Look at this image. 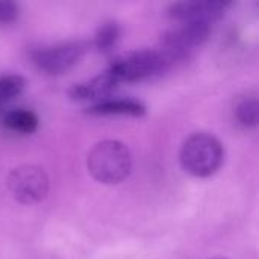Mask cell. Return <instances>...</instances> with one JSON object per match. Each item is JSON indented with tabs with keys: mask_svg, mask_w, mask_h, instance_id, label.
I'll return each instance as SVG.
<instances>
[{
	"mask_svg": "<svg viewBox=\"0 0 259 259\" xmlns=\"http://www.w3.org/2000/svg\"><path fill=\"white\" fill-rule=\"evenodd\" d=\"M90 115H131V117H143L146 115V106L134 99H106L85 111Z\"/></svg>",
	"mask_w": 259,
	"mask_h": 259,
	"instance_id": "ba28073f",
	"label": "cell"
},
{
	"mask_svg": "<svg viewBox=\"0 0 259 259\" xmlns=\"http://www.w3.org/2000/svg\"><path fill=\"white\" fill-rule=\"evenodd\" d=\"M118 82L109 70L100 73L90 82L76 83L68 90V97L73 102H102L117 88Z\"/></svg>",
	"mask_w": 259,
	"mask_h": 259,
	"instance_id": "52a82bcc",
	"label": "cell"
},
{
	"mask_svg": "<svg viewBox=\"0 0 259 259\" xmlns=\"http://www.w3.org/2000/svg\"><path fill=\"white\" fill-rule=\"evenodd\" d=\"M121 35L120 26L117 21H105L99 26L96 36H94V44L100 52H111L115 44L118 42Z\"/></svg>",
	"mask_w": 259,
	"mask_h": 259,
	"instance_id": "8fae6325",
	"label": "cell"
},
{
	"mask_svg": "<svg viewBox=\"0 0 259 259\" xmlns=\"http://www.w3.org/2000/svg\"><path fill=\"white\" fill-rule=\"evenodd\" d=\"M6 187L18 203L35 205L42 202L49 194V176L44 168L26 164L9 171Z\"/></svg>",
	"mask_w": 259,
	"mask_h": 259,
	"instance_id": "277c9868",
	"label": "cell"
},
{
	"mask_svg": "<svg viewBox=\"0 0 259 259\" xmlns=\"http://www.w3.org/2000/svg\"><path fill=\"white\" fill-rule=\"evenodd\" d=\"M211 259H228V258H223V256H217V258H211Z\"/></svg>",
	"mask_w": 259,
	"mask_h": 259,
	"instance_id": "5bb4252c",
	"label": "cell"
},
{
	"mask_svg": "<svg viewBox=\"0 0 259 259\" xmlns=\"http://www.w3.org/2000/svg\"><path fill=\"white\" fill-rule=\"evenodd\" d=\"M20 8L15 2L11 0H0V24L14 23L18 18Z\"/></svg>",
	"mask_w": 259,
	"mask_h": 259,
	"instance_id": "4fadbf2b",
	"label": "cell"
},
{
	"mask_svg": "<svg viewBox=\"0 0 259 259\" xmlns=\"http://www.w3.org/2000/svg\"><path fill=\"white\" fill-rule=\"evenodd\" d=\"M229 8L228 2L206 0V2H178L170 5L168 17L178 23H206L211 24L222 18Z\"/></svg>",
	"mask_w": 259,
	"mask_h": 259,
	"instance_id": "8992f818",
	"label": "cell"
},
{
	"mask_svg": "<svg viewBox=\"0 0 259 259\" xmlns=\"http://www.w3.org/2000/svg\"><path fill=\"white\" fill-rule=\"evenodd\" d=\"M3 124L17 134L30 135L38 129L39 120L33 111L29 109H11L3 115Z\"/></svg>",
	"mask_w": 259,
	"mask_h": 259,
	"instance_id": "9c48e42d",
	"label": "cell"
},
{
	"mask_svg": "<svg viewBox=\"0 0 259 259\" xmlns=\"http://www.w3.org/2000/svg\"><path fill=\"white\" fill-rule=\"evenodd\" d=\"M170 67V62L156 47L124 53L115 58L108 70L112 73L118 83H132L161 74L167 71Z\"/></svg>",
	"mask_w": 259,
	"mask_h": 259,
	"instance_id": "3957f363",
	"label": "cell"
},
{
	"mask_svg": "<svg viewBox=\"0 0 259 259\" xmlns=\"http://www.w3.org/2000/svg\"><path fill=\"white\" fill-rule=\"evenodd\" d=\"M87 167L97 182L115 185L129 178L132 171V155L124 143L118 140H105L91 149Z\"/></svg>",
	"mask_w": 259,
	"mask_h": 259,
	"instance_id": "6da1fadb",
	"label": "cell"
},
{
	"mask_svg": "<svg viewBox=\"0 0 259 259\" xmlns=\"http://www.w3.org/2000/svg\"><path fill=\"white\" fill-rule=\"evenodd\" d=\"M258 97L255 93H249L237 100L235 117L244 127H255L258 124Z\"/></svg>",
	"mask_w": 259,
	"mask_h": 259,
	"instance_id": "30bf717a",
	"label": "cell"
},
{
	"mask_svg": "<svg viewBox=\"0 0 259 259\" xmlns=\"http://www.w3.org/2000/svg\"><path fill=\"white\" fill-rule=\"evenodd\" d=\"M179 159L182 168L196 178H209L225 161V147L220 140L206 132H196L182 144Z\"/></svg>",
	"mask_w": 259,
	"mask_h": 259,
	"instance_id": "7a4b0ae2",
	"label": "cell"
},
{
	"mask_svg": "<svg viewBox=\"0 0 259 259\" xmlns=\"http://www.w3.org/2000/svg\"><path fill=\"white\" fill-rule=\"evenodd\" d=\"M85 50L87 46L83 42H61L32 52V62L39 71H44L46 74L61 76L79 64L85 55Z\"/></svg>",
	"mask_w": 259,
	"mask_h": 259,
	"instance_id": "5b68a950",
	"label": "cell"
},
{
	"mask_svg": "<svg viewBox=\"0 0 259 259\" xmlns=\"http://www.w3.org/2000/svg\"><path fill=\"white\" fill-rule=\"evenodd\" d=\"M26 80L20 74H5L0 76V105L14 100L21 94Z\"/></svg>",
	"mask_w": 259,
	"mask_h": 259,
	"instance_id": "7c38bea8",
	"label": "cell"
}]
</instances>
